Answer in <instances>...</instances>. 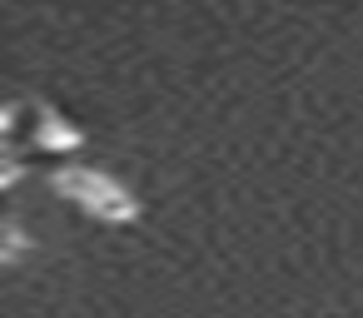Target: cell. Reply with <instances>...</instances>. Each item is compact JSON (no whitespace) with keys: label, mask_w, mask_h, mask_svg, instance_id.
Returning <instances> with one entry per match:
<instances>
[]
</instances>
